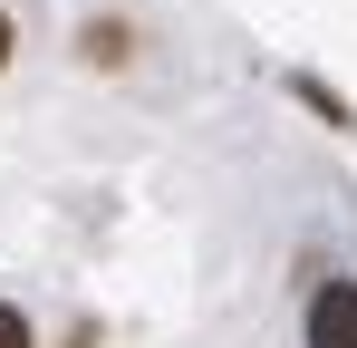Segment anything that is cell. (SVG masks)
Wrapping results in <instances>:
<instances>
[{"label":"cell","instance_id":"cell-4","mask_svg":"<svg viewBox=\"0 0 357 348\" xmlns=\"http://www.w3.org/2000/svg\"><path fill=\"white\" fill-rule=\"evenodd\" d=\"M0 348H39V329H29V310H20V300H0Z\"/></svg>","mask_w":357,"mask_h":348},{"label":"cell","instance_id":"cell-5","mask_svg":"<svg viewBox=\"0 0 357 348\" xmlns=\"http://www.w3.org/2000/svg\"><path fill=\"white\" fill-rule=\"evenodd\" d=\"M10 49H20V29H10V10H0V68H10Z\"/></svg>","mask_w":357,"mask_h":348},{"label":"cell","instance_id":"cell-1","mask_svg":"<svg viewBox=\"0 0 357 348\" xmlns=\"http://www.w3.org/2000/svg\"><path fill=\"white\" fill-rule=\"evenodd\" d=\"M299 339H309V348H357V281H319V290H309Z\"/></svg>","mask_w":357,"mask_h":348},{"label":"cell","instance_id":"cell-3","mask_svg":"<svg viewBox=\"0 0 357 348\" xmlns=\"http://www.w3.org/2000/svg\"><path fill=\"white\" fill-rule=\"evenodd\" d=\"M77 39H87V68H126V58H135V29H126L116 10H107V20H87Z\"/></svg>","mask_w":357,"mask_h":348},{"label":"cell","instance_id":"cell-2","mask_svg":"<svg viewBox=\"0 0 357 348\" xmlns=\"http://www.w3.org/2000/svg\"><path fill=\"white\" fill-rule=\"evenodd\" d=\"M290 97H299L309 116H319V126H338V136H357V107L338 97V87H328V78H309V68H290Z\"/></svg>","mask_w":357,"mask_h":348}]
</instances>
